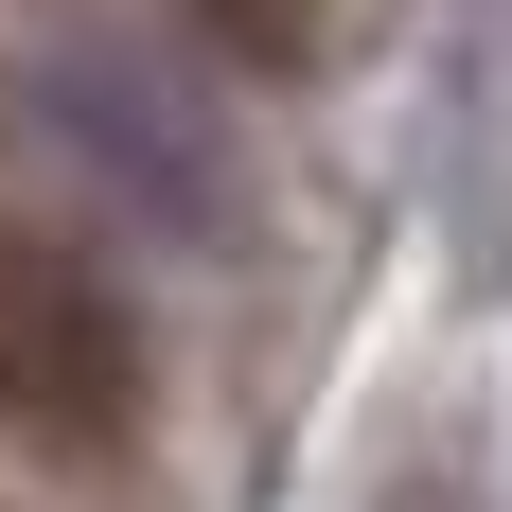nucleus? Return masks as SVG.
Masks as SVG:
<instances>
[{
    "label": "nucleus",
    "instance_id": "nucleus-2",
    "mask_svg": "<svg viewBox=\"0 0 512 512\" xmlns=\"http://www.w3.org/2000/svg\"><path fill=\"white\" fill-rule=\"evenodd\" d=\"M36 89H53V124H71V142H89L106 177H124V195L159 212V230H195V248L230 230V142H212V124H195L177 89H159L142 53H53Z\"/></svg>",
    "mask_w": 512,
    "mask_h": 512
},
{
    "label": "nucleus",
    "instance_id": "nucleus-1",
    "mask_svg": "<svg viewBox=\"0 0 512 512\" xmlns=\"http://www.w3.org/2000/svg\"><path fill=\"white\" fill-rule=\"evenodd\" d=\"M0 442L53 477H106L142 442V301L36 212H0Z\"/></svg>",
    "mask_w": 512,
    "mask_h": 512
}]
</instances>
